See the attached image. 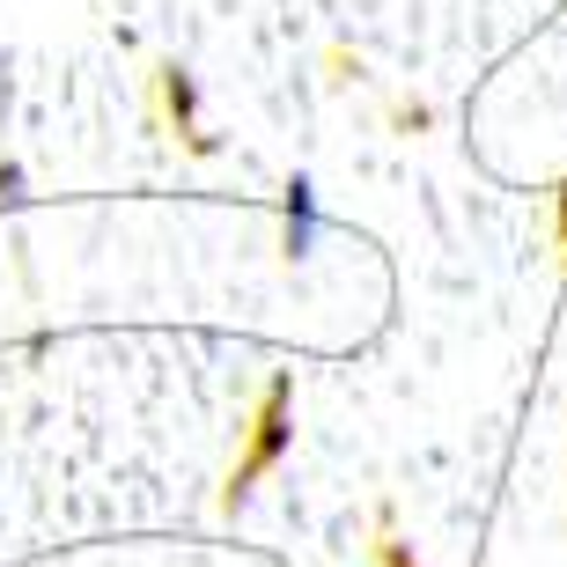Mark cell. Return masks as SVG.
Wrapping results in <instances>:
<instances>
[{
  "label": "cell",
  "instance_id": "obj_1",
  "mask_svg": "<svg viewBox=\"0 0 567 567\" xmlns=\"http://www.w3.org/2000/svg\"><path fill=\"white\" fill-rule=\"evenodd\" d=\"M280 450H288V383H274V399H266V413H258V442H251V457L236 464V480H229V508L251 494L258 472H274Z\"/></svg>",
  "mask_w": 567,
  "mask_h": 567
},
{
  "label": "cell",
  "instance_id": "obj_2",
  "mask_svg": "<svg viewBox=\"0 0 567 567\" xmlns=\"http://www.w3.org/2000/svg\"><path fill=\"white\" fill-rule=\"evenodd\" d=\"M317 236H324L317 185H310V177H288V199H280V251H288V258H310Z\"/></svg>",
  "mask_w": 567,
  "mask_h": 567
},
{
  "label": "cell",
  "instance_id": "obj_3",
  "mask_svg": "<svg viewBox=\"0 0 567 567\" xmlns=\"http://www.w3.org/2000/svg\"><path fill=\"white\" fill-rule=\"evenodd\" d=\"M0 199H8V207H16V199H22V169H16V163L0 169Z\"/></svg>",
  "mask_w": 567,
  "mask_h": 567
},
{
  "label": "cell",
  "instance_id": "obj_4",
  "mask_svg": "<svg viewBox=\"0 0 567 567\" xmlns=\"http://www.w3.org/2000/svg\"><path fill=\"white\" fill-rule=\"evenodd\" d=\"M383 567H413V560H405V553H399V546H383Z\"/></svg>",
  "mask_w": 567,
  "mask_h": 567
},
{
  "label": "cell",
  "instance_id": "obj_5",
  "mask_svg": "<svg viewBox=\"0 0 567 567\" xmlns=\"http://www.w3.org/2000/svg\"><path fill=\"white\" fill-rule=\"evenodd\" d=\"M560 244H567V185H560Z\"/></svg>",
  "mask_w": 567,
  "mask_h": 567
}]
</instances>
